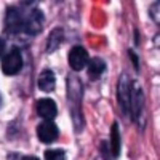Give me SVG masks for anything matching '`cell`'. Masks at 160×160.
I'll list each match as a JSON object with an SVG mask.
<instances>
[{
    "instance_id": "3",
    "label": "cell",
    "mask_w": 160,
    "mask_h": 160,
    "mask_svg": "<svg viewBox=\"0 0 160 160\" xmlns=\"http://www.w3.org/2000/svg\"><path fill=\"white\" fill-rule=\"evenodd\" d=\"M22 69V55L18 48H13L2 59V71L7 75H16Z\"/></svg>"
},
{
    "instance_id": "12",
    "label": "cell",
    "mask_w": 160,
    "mask_h": 160,
    "mask_svg": "<svg viewBox=\"0 0 160 160\" xmlns=\"http://www.w3.org/2000/svg\"><path fill=\"white\" fill-rule=\"evenodd\" d=\"M45 160H66V152L61 149H48L45 151Z\"/></svg>"
},
{
    "instance_id": "11",
    "label": "cell",
    "mask_w": 160,
    "mask_h": 160,
    "mask_svg": "<svg viewBox=\"0 0 160 160\" xmlns=\"http://www.w3.org/2000/svg\"><path fill=\"white\" fill-rule=\"evenodd\" d=\"M118 154H120V133H118V123H114L111 130V155L118 157Z\"/></svg>"
},
{
    "instance_id": "7",
    "label": "cell",
    "mask_w": 160,
    "mask_h": 160,
    "mask_svg": "<svg viewBox=\"0 0 160 160\" xmlns=\"http://www.w3.org/2000/svg\"><path fill=\"white\" fill-rule=\"evenodd\" d=\"M37 114L45 118V120H51V118H55L56 114H58V106L56 102L50 99V98H43V99H40L37 102Z\"/></svg>"
},
{
    "instance_id": "1",
    "label": "cell",
    "mask_w": 160,
    "mask_h": 160,
    "mask_svg": "<svg viewBox=\"0 0 160 160\" xmlns=\"http://www.w3.org/2000/svg\"><path fill=\"white\" fill-rule=\"evenodd\" d=\"M5 28L8 34H37L43 28V13L38 8L24 10L21 7H10L5 16Z\"/></svg>"
},
{
    "instance_id": "17",
    "label": "cell",
    "mask_w": 160,
    "mask_h": 160,
    "mask_svg": "<svg viewBox=\"0 0 160 160\" xmlns=\"http://www.w3.org/2000/svg\"><path fill=\"white\" fill-rule=\"evenodd\" d=\"M0 104H2V98H0Z\"/></svg>"
},
{
    "instance_id": "5",
    "label": "cell",
    "mask_w": 160,
    "mask_h": 160,
    "mask_svg": "<svg viewBox=\"0 0 160 160\" xmlns=\"http://www.w3.org/2000/svg\"><path fill=\"white\" fill-rule=\"evenodd\" d=\"M118 102L122 106V109L125 112V115L130 117V93H131V83H130V78L127 74H123L120 77V82H118Z\"/></svg>"
},
{
    "instance_id": "14",
    "label": "cell",
    "mask_w": 160,
    "mask_h": 160,
    "mask_svg": "<svg viewBox=\"0 0 160 160\" xmlns=\"http://www.w3.org/2000/svg\"><path fill=\"white\" fill-rule=\"evenodd\" d=\"M3 50H5V42L2 38H0V56H2V53H3Z\"/></svg>"
},
{
    "instance_id": "16",
    "label": "cell",
    "mask_w": 160,
    "mask_h": 160,
    "mask_svg": "<svg viewBox=\"0 0 160 160\" xmlns=\"http://www.w3.org/2000/svg\"><path fill=\"white\" fill-rule=\"evenodd\" d=\"M96 160H109V158H104V157H102V158H96Z\"/></svg>"
},
{
    "instance_id": "13",
    "label": "cell",
    "mask_w": 160,
    "mask_h": 160,
    "mask_svg": "<svg viewBox=\"0 0 160 160\" xmlns=\"http://www.w3.org/2000/svg\"><path fill=\"white\" fill-rule=\"evenodd\" d=\"M128 56L131 58L133 64H135V68H136V69H139V64H138V56L135 55V51H133V50H128Z\"/></svg>"
},
{
    "instance_id": "9",
    "label": "cell",
    "mask_w": 160,
    "mask_h": 160,
    "mask_svg": "<svg viewBox=\"0 0 160 160\" xmlns=\"http://www.w3.org/2000/svg\"><path fill=\"white\" fill-rule=\"evenodd\" d=\"M87 66H88V77L91 80L99 78L104 74V71H106V62L101 58H91Z\"/></svg>"
},
{
    "instance_id": "10",
    "label": "cell",
    "mask_w": 160,
    "mask_h": 160,
    "mask_svg": "<svg viewBox=\"0 0 160 160\" xmlns=\"http://www.w3.org/2000/svg\"><path fill=\"white\" fill-rule=\"evenodd\" d=\"M62 40H64V32L61 29H55L50 37H48V47H47V51L51 53V51H55L59 48V45L62 43Z\"/></svg>"
},
{
    "instance_id": "8",
    "label": "cell",
    "mask_w": 160,
    "mask_h": 160,
    "mask_svg": "<svg viewBox=\"0 0 160 160\" xmlns=\"http://www.w3.org/2000/svg\"><path fill=\"white\" fill-rule=\"evenodd\" d=\"M37 87L42 90V91H51V90H55L56 87V75L53 71L50 69H45L40 72L38 78H37Z\"/></svg>"
},
{
    "instance_id": "2",
    "label": "cell",
    "mask_w": 160,
    "mask_h": 160,
    "mask_svg": "<svg viewBox=\"0 0 160 160\" xmlns=\"http://www.w3.org/2000/svg\"><path fill=\"white\" fill-rule=\"evenodd\" d=\"M142 114H144V96L142 90L138 82H131V93H130V118L142 125Z\"/></svg>"
},
{
    "instance_id": "4",
    "label": "cell",
    "mask_w": 160,
    "mask_h": 160,
    "mask_svg": "<svg viewBox=\"0 0 160 160\" xmlns=\"http://www.w3.org/2000/svg\"><path fill=\"white\" fill-rule=\"evenodd\" d=\"M58 136H59V130L51 120H45V122H42L37 127V138L45 144L55 142Z\"/></svg>"
},
{
    "instance_id": "15",
    "label": "cell",
    "mask_w": 160,
    "mask_h": 160,
    "mask_svg": "<svg viewBox=\"0 0 160 160\" xmlns=\"http://www.w3.org/2000/svg\"><path fill=\"white\" fill-rule=\"evenodd\" d=\"M22 160H38V158L37 157H24Z\"/></svg>"
},
{
    "instance_id": "6",
    "label": "cell",
    "mask_w": 160,
    "mask_h": 160,
    "mask_svg": "<svg viewBox=\"0 0 160 160\" xmlns=\"http://www.w3.org/2000/svg\"><path fill=\"white\" fill-rule=\"evenodd\" d=\"M90 58H88V53L83 47H74L71 51H69V64L74 71H82L85 66L88 64Z\"/></svg>"
}]
</instances>
